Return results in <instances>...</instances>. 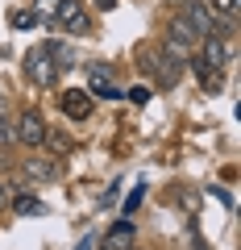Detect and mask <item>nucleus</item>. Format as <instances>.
<instances>
[{"label":"nucleus","mask_w":241,"mask_h":250,"mask_svg":"<svg viewBox=\"0 0 241 250\" xmlns=\"http://www.w3.org/2000/svg\"><path fill=\"white\" fill-rule=\"evenodd\" d=\"M137 67H142L158 88H175L179 75H183V50H175V46H162V50L146 46V50L137 54Z\"/></svg>","instance_id":"1"},{"label":"nucleus","mask_w":241,"mask_h":250,"mask_svg":"<svg viewBox=\"0 0 241 250\" xmlns=\"http://www.w3.org/2000/svg\"><path fill=\"white\" fill-rule=\"evenodd\" d=\"M179 17L187 21L191 29H196V38H208V34H224V21H216V13H212V4H208V0H183V4H179Z\"/></svg>","instance_id":"2"},{"label":"nucleus","mask_w":241,"mask_h":250,"mask_svg":"<svg viewBox=\"0 0 241 250\" xmlns=\"http://www.w3.org/2000/svg\"><path fill=\"white\" fill-rule=\"evenodd\" d=\"M25 75H29V83H37V88H54V83H58V67H54V59L42 50V46H34V50L25 54Z\"/></svg>","instance_id":"3"},{"label":"nucleus","mask_w":241,"mask_h":250,"mask_svg":"<svg viewBox=\"0 0 241 250\" xmlns=\"http://www.w3.org/2000/svg\"><path fill=\"white\" fill-rule=\"evenodd\" d=\"M88 96L92 100H121V96H125V92L116 88L108 62H92V67H88Z\"/></svg>","instance_id":"4"},{"label":"nucleus","mask_w":241,"mask_h":250,"mask_svg":"<svg viewBox=\"0 0 241 250\" xmlns=\"http://www.w3.org/2000/svg\"><path fill=\"white\" fill-rule=\"evenodd\" d=\"M58 25L67 29V34H92V17H88V9H83L79 0H58Z\"/></svg>","instance_id":"5"},{"label":"nucleus","mask_w":241,"mask_h":250,"mask_svg":"<svg viewBox=\"0 0 241 250\" xmlns=\"http://www.w3.org/2000/svg\"><path fill=\"white\" fill-rule=\"evenodd\" d=\"M42 138H46V121H42V113L37 108H25L21 113V121H17V142L21 146H42Z\"/></svg>","instance_id":"6"},{"label":"nucleus","mask_w":241,"mask_h":250,"mask_svg":"<svg viewBox=\"0 0 241 250\" xmlns=\"http://www.w3.org/2000/svg\"><path fill=\"white\" fill-rule=\"evenodd\" d=\"M21 171H25L29 179H37V184H50V179L63 175V167H58L54 154H46V159H25V163H21Z\"/></svg>","instance_id":"7"},{"label":"nucleus","mask_w":241,"mask_h":250,"mask_svg":"<svg viewBox=\"0 0 241 250\" xmlns=\"http://www.w3.org/2000/svg\"><path fill=\"white\" fill-rule=\"evenodd\" d=\"M92 108H96V100L88 96V88H71V92H63V113L71 117V121H83V117H92Z\"/></svg>","instance_id":"8"},{"label":"nucleus","mask_w":241,"mask_h":250,"mask_svg":"<svg viewBox=\"0 0 241 250\" xmlns=\"http://www.w3.org/2000/svg\"><path fill=\"white\" fill-rule=\"evenodd\" d=\"M229 42H224V34H208L204 38V50H200V59L208 62V67H224V62H229Z\"/></svg>","instance_id":"9"},{"label":"nucleus","mask_w":241,"mask_h":250,"mask_svg":"<svg viewBox=\"0 0 241 250\" xmlns=\"http://www.w3.org/2000/svg\"><path fill=\"white\" fill-rule=\"evenodd\" d=\"M42 146H46V154L63 159V154H71V150H75V138H71V134H63V129H50V125H46V138H42Z\"/></svg>","instance_id":"10"},{"label":"nucleus","mask_w":241,"mask_h":250,"mask_svg":"<svg viewBox=\"0 0 241 250\" xmlns=\"http://www.w3.org/2000/svg\"><path fill=\"white\" fill-rule=\"evenodd\" d=\"M104 250H133V221H116L104 238Z\"/></svg>","instance_id":"11"},{"label":"nucleus","mask_w":241,"mask_h":250,"mask_svg":"<svg viewBox=\"0 0 241 250\" xmlns=\"http://www.w3.org/2000/svg\"><path fill=\"white\" fill-rule=\"evenodd\" d=\"M191 42H196V29H191L183 17H175V21H170V29H167V46H175V50H187Z\"/></svg>","instance_id":"12"},{"label":"nucleus","mask_w":241,"mask_h":250,"mask_svg":"<svg viewBox=\"0 0 241 250\" xmlns=\"http://www.w3.org/2000/svg\"><path fill=\"white\" fill-rule=\"evenodd\" d=\"M191 67H196V75H200V83H204V92H221V88H224L221 67H208L204 59H191Z\"/></svg>","instance_id":"13"},{"label":"nucleus","mask_w":241,"mask_h":250,"mask_svg":"<svg viewBox=\"0 0 241 250\" xmlns=\"http://www.w3.org/2000/svg\"><path fill=\"white\" fill-rule=\"evenodd\" d=\"M42 50H46V54H50V59H54V67H58V71H67V67H71V62H75L71 46H63V42H46Z\"/></svg>","instance_id":"14"},{"label":"nucleus","mask_w":241,"mask_h":250,"mask_svg":"<svg viewBox=\"0 0 241 250\" xmlns=\"http://www.w3.org/2000/svg\"><path fill=\"white\" fill-rule=\"evenodd\" d=\"M9 205H13V213H25V217H37V213H46V205H42V200H34V196H13Z\"/></svg>","instance_id":"15"},{"label":"nucleus","mask_w":241,"mask_h":250,"mask_svg":"<svg viewBox=\"0 0 241 250\" xmlns=\"http://www.w3.org/2000/svg\"><path fill=\"white\" fill-rule=\"evenodd\" d=\"M13 142H17V125H13L4 113H0V150H9Z\"/></svg>","instance_id":"16"},{"label":"nucleus","mask_w":241,"mask_h":250,"mask_svg":"<svg viewBox=\"0 0 241 250\" xmlns=\"http://www.w3.org/2000/svg\"><path fill=\"white\" fill-rule=\"evenodd\" d=\"M34 25H37L34 9H17V13H13V29H34Z\"/></svg>","instance_id":"17"},{"label":"nucleus","mask_w":241,"mask_h":250,"mask_svg":"<svg viewBox=\"0 0 241 250\" xmlns=\"http://www.w3.org/2000/svg\"><path fill=\"white\" fill-rule=\"evenodd\" d=\"M125 96H129V100H133V104H146V100H150V96H154V88H150V83H133V88H129V92H125Z\"/></svg>","instance_id":"18"},{"label":"nucleus","mask_w":241,"mask_h":250,"mask_svg":"<svg viewBox=\"0 0 241 250\" xmlns=\"http://www.w3.org/2000/svg\"><path fill=\"white\" fill-rule=\"evenodd\" d=\"M58 13V0H34V17L42 21V17H54Z\"/></svg>","instance_id":"19"},{"label":"nucleus","mask_w":241,"mask_h":250,"mask_svg":"<svg viewBox=\"0 0 241 250\" xmlns=\"http://www.w3.org/2000/svg\"><path fill=\"white\" fill-rule=\"evenodd\" d=\"M183 208H187V213H196V208H200V196H196V192H183Z\"/></svg>","instance_id":"20"},{"label":"nucleus","mask_w":241,"mask_h":250,"mask_svg":"<svg viewBox=\"0 0 241 250\" xmlns=\"http://www.w3.org/2000/svg\"><path fill=\"white\" fill-rule=\"evenodd\" d=\"M142 192H146V188H137V192H129V200H125V208H129V213H133V208L142 205Z\"/></svg>","instance_id":"21"},{"label":"nucleus","mask_w":241,"mask_h":250,"mask_svg":"<svg viewBox=\"0 0 241 250\" xmlns=\"http://www.w3.org/2000/svg\"><path fill=\"white\" fill-rule=\"evenodd\" d=\"M216 9H224V13H237V0H212Z\"/></svg>","instance_id":"22"},{"label":"nucleus","mask_w":241,"mask_h":250,"mask_svg":"<svg viewBox=\"0 0 241 250\" xmlns=\"http://www.w3.org/2000/svg\"><path fill=\"white\" fill-rule=\"evenodd\" d=\"M0 208H9V188L0 184Z\"/></svg>","instance_id":"23"},{"label":"nucleus","mask_w":241,"mask_h":250,"mask_svg":"<svg viewBox=\"0 0 241 250\" xmlns=\"http://www.w3.org/2000/svg\"><path fill=\"white\" fill-rule=\"evenodd\" d=\"M96 9H104V13H108V9H116V0H96Z\"/></svg>","instance_id":"24"},{"label":"nucleus","mask_w":241,"mask_h":250,"mask_svg":"<svg viewBox=\"0 0 241 250\" xmlns=\"http://www.w3.org/2000/svg\"><path fill=\"white\" fill-rule=\"evenodd\" d=\"M79 250H92V238H83V246H79Z\"/></svg>","instance_id":"25"}]
</instances>
